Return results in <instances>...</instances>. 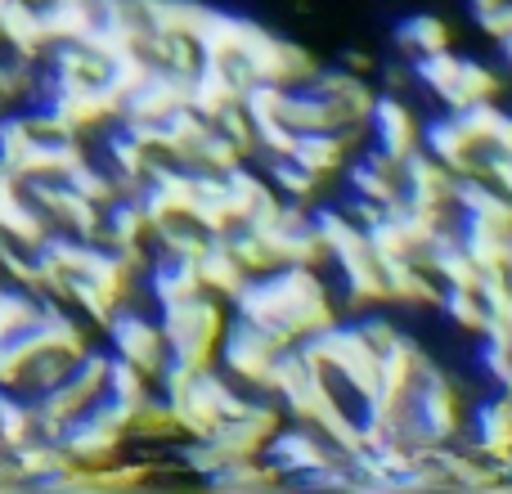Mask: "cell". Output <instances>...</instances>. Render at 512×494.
I'll return each instance as SVG.
<instances>
[{
  "instance_id": "cell-16",
  "label": "cell",
  "mask_w": 512,
  "mask_h": 494,
  "mask_svg": "<svg viewBox=\"0 0 512 494\" xmlns=\"http://www.w3.org/2000/svg\"><path fill=\"white\" fill-rule=\"evenodd\" d=\"M149 288L153 297L167 306V301H180V297H194V292H203V283H198V265L189 261V256H176V252H162L158 261L149 265Z\"/></svg>"
},
{
  "instance_id": "cell-9",
  "label": "cell",
  "mask_w": 512,
  "mask_h": 494,
  "mask_svg": "<svg viewBox=\"0 0 512 494\" xmlns=\"http://www.w3.org/2000/svg\"><path fill=\"white\" fill-rule=\"evenodd\" d=\"M378 274L387 301L396 306H436L441 301V279L423 261H378Z\"/></svg>"
},
{
  "instance_id": "cell-1",
  "label": "cell",
  "mask_w": 512,
  "mask_h": 494,
  "mask_svg": "<svg viewBox=\"0 0 512 494\" xmlns=\"http://www.w3.org/2000/svg\"><path fill=\"white\" fill-rule=\"evenodd\" d=\"M234 315L261 324L265 333H274L283 346L301 342V337L319 333L337 319V306L328 297L319 270L310 265H274L265 274H252L234 297Z\"/></svg>"
},
{
  "instance_id": "cell-12",
  "label": "cell",
  "mask_w": 512,
  "mask_h": 494,
  "mask_svg": "<svg viewBox=\"0 0 512 494\" xmlns=\"http://www.w3.org/2000/svg\"><path fill=\"white\" fill-rule=\"evenodd\" d=\"M194 265H198V283H203V292H212V297H221V301H234L243 283L252 279L221 234H216V239H207V247L198 252Z\"/></svg>"
},
{
  "instance_id": "cell-10",
  "label": "cell",
  "mask_w": 512,
  "mask_h": 494,
  "mask_svg": "<svg viewBox=\"0 0 512 494\" xmlns=\"http://www.w3.org/2000/svg\"><path fill=\"white\" fill-rule=\"evenodd\" d=\"M472 450L490 463L512 459V396L508 391L486 400V405H477V414H472Z\"/></svg>"
},
{
  "instance_id": "cell-6",
  "label": "cell",
  "mask_w": 512,
  "mask_h": 494,
  "mask_svg": "<svg viewBox=\"0 0 512 494\" xmlns=\"http://www.w3.org/2000/svg\"><path fill=\"white\" fill-rule=\"evenodd\" d=\"M108 342H113V355H122V360H131L135 369H144L149 378H158L162 360H167V342H162V328L158 319L140 315V310H131L122 301V306L113 310V319L104 324Z\"/></svg>"
},
{
  "instance_id": "cell-18",
  "label": "cell",
  "mask_w": 512,
  "mask_h": 494,
  "mask_svg": "<svg viewBox=\"0 0 512 494\" xmlns=\"http://www.w3.org/2000/svg\"><path fill=\"white\" fill-rule=\"evenodd\" d=\"M274 185V194L283 198V203H315V194H319V185L324 180L319 176H310L306 167H297L292 158H270V176H265Z\"/></svg>"
},
{
  "instance_id": "cell-24",
  "label": "cell",
  "mask_w": 512,
  "mask_h": 494,
  "mask_svg": "<svg viewBox=\"0 0 512 494\" xmlns=\"http://www.w3.org/2000/svg\"><path fill=\"white\" fill-rule=\"evenodd\" d=\"M337 68L342 72H355V77H369V72H378V59L364 50H342L337 54Z\"/></svg>"
},
{
  "instance_id": "cell-3",
  "label": "cell",
  "mask_w": 512,
  "mask_h": 494,
  "mask_svg": "<svg viewBox=\"0 0 512 494\" xmlns=\"http://www.w3.org/2000/svg\"><path fill=\"white\" fill-rule=\"evenodd\" d=\"M216 351H221L225 373H234L239 382L265 391V382H270V369H274V360H279L283 342L274 333H265L261 324H252V319L234 315V319H225V333H221V342H216Z\"/></svg>"
},
{
  "instance_id": "cell-8",
  "label": "cell",
  "mask_w": 512,
  "mask_h": 494,
  "mask_svg": "<svg viewBox=\"0 0 512 494\" xmlns=\"http://www.w3.org/2000/svg\"><path fill=\"white\" fill-rule=\"evenodd\" d=\"M423 149L432 153L450 176H481V149L463 135V126L454 122V113L423 126Z\"/></svg>"
},
{
  "instance_id": "cell-23",
  "label": "cell",
  "mask_w": 512,
  "mask_h": 494,
  "mask_svg": "<svg viewBox=\"0 0 512 494\" xmlns=\"http://www.w3.org/2000/svg\"><path fill=\"white\" fill-rule=\"evenodd\" d=\"M472 18H477V27H481V32H486L495 45L504 41V36H512V0H504V5H495V9H477Z\"/></svg>"
},
{
  "instance_id": "cell-26",
  "label": "cell",
  "mask_w": 512,
  "mask_h": 494,
  "mask_svg": "<svg viewBox=\"0 0 512 494\" xmlns=\"http://www.w3.org/2000/svg\"><path fill=\"white\" fill-rule=\"evenodd\" d=\"M495 5H504V0H468L472 14H477V9H495Z\"/></svg>"
},
{
  "instance_id": "cell-4",
  "label": "cell",
  "mask_w": 512,
  "mask_h": 494,
  "mask_svg": "<svg viewBox=\"0 0 512 494\" xmlns=\"http://www.w3.org/2000/svg\"><path fill=\"white\" fill-rule=\"evenodd\" d=\"M261 459L270 463L279 477H301V472H315V468H333V463H346V454L337 450L333 441L315 432L310 423L297 427H279V432L265 441Z\"/></svg>"
},
{
  "instance_id": "cell-21",
  "label": "cell",
  "mask_w": 512,
  "mask_h": 494,
  "mask_svg": "<svg viewBox=\"0 0 512 494\" xmlns=\"http://www.w3.org/2000/svg\"><path fill=\"white\" fill-rule=\"evenodd\" d=\"M477 337H481L477 360H481V369H486V378L512 396V337H504V333H477Z\"/></svg>"
},
{
  "instance_id": "cell-27",
  "label": "cell",
  "mask_w": 512,
  "mask_h": 494,
  "mask_svg": "<svg viewBox=\"0 0 512 494\" xmlns=\"http://www.w3.org/2000/svg\"><path fill=\"white\" fill-rule=\"evenodd\" d=\"M499 50H504V59L512 63V36H504V41H499Z\"/></svg>"
},
{
  "instance_id": "cell-17",
  "label": "cell",
  "mask_w": 512,
  "mask_h": 494,
  "mask_svg": "<svg viewBox=\"0 0 512 494\" xmlns=\"http://www.w3.org/2000/svg\"><path fill=\"white\" fill-rule=\"evenodd\" d=\"M41 310H45V297L0 279V342H5V337H18L23 328H32L36 319H41Z\"/></svg>"
},
{
  "instance_id": "cell-14",
  "label": "cell",
  "mask_w": 512,
  "mask_h": 494,
  "mask_svg": "<svg viewBox=\"0 0 512 494\" xmlns=\"http://www.w3.org/2000/svg\"><path fill=\"white\" fill-rule=\"evenodd\" d=\"M436 99H441V104H450V113H454V108L481 104V99H499V77L486 68V63L459 59V63H454V77L445 81V90Z\"/></svg>"
},
{
  "instance_id": "cell-13",
  "label": "cell",
  "mask_w": 512,
  "mask_h": 494,
  "mask_svg": "<svg viewBox=\"0 0 512 494\" xmlns=\"http://www.w3.org/2000/svg\"><path fill=\"white\" fill-rule=\"evenodd\" d=\"M288 158L297 162V167H306L310 176L328 180V176H337V171L346 167V158H351V144H346L337 131H301Z\"/></svg>"
},
{
  "instance_id": "cell-7",
  "label": "cell",
  "mask_w": 512,
  "mask_h": 494,
  "mask_svg": "<svg viewBox=\"0 0 512 494\" xmlns=\"http://www.w3.org/2000/svg\"><path fill=\"white\" fill-rule=\"evenodd\" d=\"M243 63H248V77L252 81H274V86H288V90L301 86V81L319 68L310 50H301V45H292V41H283V36L265 32V27H261V36L248 45Z\"/></svg>"
},
{
  "instance_id": "cell-25",
  "label": "cell",
  "mask_w": 512,
  "mask_h": 494,
  "mask_svg": "<svg viewBox=\"0 0 512 494\" xmlns=\"http://www.w3.org/2000/svg\"><path fill=\"white\" fill-rule=\"evenodd\" d=\"M382 77H387L391 95H400V86H414V72H409V63H391V68H382Z\"/></svg>"
},
{
  "instance_id": "cell-22",
  "label": "cell",
  "mask_w": 512,
  "mask_h": 494,
  "mask_svg": "<svg viewBox=\"0 0 512 494\" xmlns=\"http://www.w3.org/2000/svg\"><path fill=\"white\" fill-rule=\"evenodd\" d=\"M481 176L512 203V153H481Z\"/></svg>"
},
{
  "instance_id": "cell-15",
  "label": "cell",
  "mask_w": 512,
  "mask_h": 494,
  "mask_svg": "<svg viewBox=\"0 0 512 494\" xmlns=\"http://www.w3.org/2000/svg\"><path fill=\"white\" fill-rule=\"evenodd\" d=\"M450 41H454V27L436 14H409V18H400V27H396V50L405 54V59L450 50Z\"/></svg>"
},
{
  "instance_id": "cell-5",
  "label": "cell",
  "mask_w": 512,
  "mask_h": 494,
  "mask_svg": "<svg viewBox=\"0 0 512 494\" xmlns=\"http://www.w3.org/2000/svg\"><path fill=\"white\" fill-rule=\"evenodd\" d=\"M364 126H369V135H373V149L387 153L391 162H405L409 153L423 144V122H418V113L400 95H391V90L373 95Z\"/></svg>"
},
{
  "instance_id": "cell-11",
  "label": "cell",
  "mask_w": 512,
  "mask_h": 494,
  "mask_svg": "<svg viewBox=\"0 0 512 494\" xmlns=\"http://www.w3.org/2000/svg\"><path fill=\"white\" fill-rule=\"evenodd\" d=\"M0 45L14 50V54H23V59H32V63L50 50L36 0H9V5L0 9Z\"/></svg>"
},
{
  "instance_id": "cell-20",
  "label": "cell",
  "mask_w": 512,
  "mask_h": 494,
  "mask_svg": "<svg viewBox=\"0 0 512 494\" xmlns=\"http://www.w3.org/2000/svg\"><path fill=\"white\" fill-rule=\"evenodd\" d=\"M436 306H441L445 319H450L454 328H463V333H481V328H486V306H481L477 288H441Z\"/></svg>"
},
{
  "instance_id": "cell-2",
  "label": "cell",
  "mask_w": 512,
  "mask_h": 494,
  "mask_svg": "<svg viewBox=\"0 0 512 494\" xmlns=\"http://www.w3.org/2000/svg\"><path fill=\"white\" fill-rule=\"evenodd\" d=\"M225 301L212 297V292H194V297H180L162 306V342H167V355L189 369H207L216 364V342L225 333Z\"/></svg>"
},
{
  "instance_id": "cell-19",
  "label": "cell",
  "mask_w": 512,
  "mask_h": 494,
  "mask_svg": "<svg viewBox=\"0 0 512 494\" xmlns=\"http://www.w3.org/2000/svg\"><path fill=\"white\" fill-rule=\"evenodd\" d=\"M346 185H351V194L373 198V203H382V207H396L400 203V176L373 167V162H355V167L346 171Z\"/></svg>"
}]
</instances>
